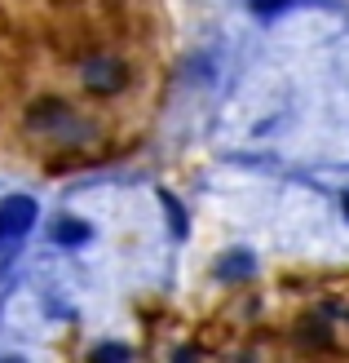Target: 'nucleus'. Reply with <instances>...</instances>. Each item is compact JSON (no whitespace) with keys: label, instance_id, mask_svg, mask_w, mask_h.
Listing matches in <instances>:
<instances>
[{"label":"nucleus","instance_id":"1","mask_svg":"<svg viewBox=\"0 0 349 363\" xmlns=\"http://www.w3.org/2000/svg\"><path fill=\"white\" fill-rule=\"evenodd\" d=\"M84 84L93 89V94L111 98V94H120V89L128 84V67L115 62V58H98V62H88V67H84Z\"/></svg>","mask_w":349,"mask_h":363},{"label":"nucleus","instance_id":"2","mask_svg":"<svg viewBox=\"0 0 349 363\" xmlns=\"http://www.w3.org/2000/svg\"><path fill=\"white\" fill-rule=\"evenodd\" d=\"M35 222V204L27 195H13L5 208H0V226H5V235H27Z\"/></svg>","mask_w":349,"mask_h":363},{"label":"nucleus","instance_id":"3","mask_svg":"<svg viewBox=\"0 0 349 363\" xmlns=\"http://www.w3.org/2000/svg\"><path fill=\"white\" fill-rule=\"evenodd\" d=\"M88 235H93V230H88L80 217H62V222L53 226V240H58V244H88Z\"/></svg>","mask_w":349,"mask_h":363},{"label":"nucleus","instance_id":"4","mask_svg":"<svg viewBox=\"0 0 349 363\" xmlns=\"http://www.w3.org/2000/svg\"><path fill=\"white\" fill-rule=\"evenodd\" d=\"M27 120H31V124H49V120H67V106H62L58 98H45V102H40V106H35V111H31Z\"/></svg>","mask_w":349,"mask_h":363},{"label":"nucleus","instance_id":"5","mask_svg":"<svg viewBox=\"0 0 349 363\" xmlns=\"http://www.w3.org/2000/svg\"><path fill=\"white\" fill-rule=\"evenodd\" d=\"M252 270V262L244 257V252H234V257H226L222 262V279H234V275H248Z\"/></svg>","mask_w":349,"mask_h":363},{"label":"nucleus","instance_id":"6","mask_svg":"<svg viewBox=\"0 0 349 363\" xmlns=\"http://www.w3.org/2000/svg\"><path fill=\"white\" fill-rule=\"evenodd\" d=\"M124 359H128V354H124L120 346H102V350L93 354V363H124Z\"/></svg>","mask_w":349,"mask_h":363},{"label":"nucleus","instance_id":"7","mask_svg":"<svg viewBox=\"0 0 349 363\" xmlns=\"http://www.w3.org/2000/svg\"><path fill=\"white\" fill-rule=\"evenodd\" d=\"M252 9L256 13H274V9H283V0H252Z\"/></svg>","mask_w":349,"mask_h":363},{"label":"nucleus","instance_id":"8","mask_svg":"<svg viewBox=\"0 0 349 363\" xmlns=\"http://www.w3.org/2000/svg\"><path fill=\"white\" fill-rule=\"evenodd\" d=\"M345 217H349V195H345Z\"/></svg>","mask_w":349,"mask_h":363},{"label":"nucleus","instance_id":"9","mask_svg":"<svg viewBox=\"0 0 349 363\" xmlns=\"http://www.w3.org/2000/svg\"><path fill=\"white\" fill-rule=\"evenodd\" d=\"M0 240H5V226H0Z\"/></svg>","mask_w":349,"mask_h":363},{"label":"nucleus","instance_id":"10","mask_svg":"<svg viewBox=\"0 0 349 363\" xmlns=\"http://www.w3.org/2000/svg\"><path fill=\"white\" fill-rule=\"evenodd\" d=\"M5 363H18V359H5Z\"/></svg>","mask_w":349,"mask_h":363}]
</instances>
